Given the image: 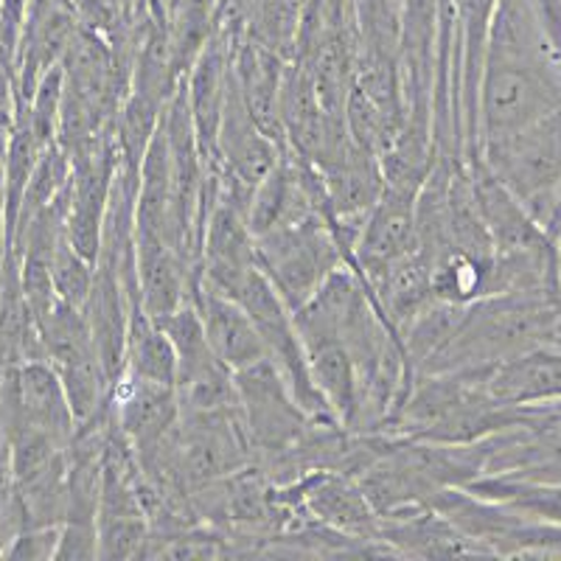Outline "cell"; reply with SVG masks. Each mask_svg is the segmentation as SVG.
<instances>
[{
    "label": "cell",
    "mask_w": 561,
    "mask_h": 561,
    "mask_svg": "<svg viewBox=\"0 0 561 561\" xmlns=\"http://www.w3.org/2000/svg\"><path fill=\"white\" fill-rule=\"evenodd\" d=\"M59 545V528H23L12 542L7 545L0 559H23L39 561L54 559Z\"/></svg>",
    "instance_id": "cell-15"
},
{
    "label": "cell",
    "mask_w": 561,
    "mask_h": 561,
    "mask_svg": "<svg viewBox=\"0 0 561 561\" xmlns=\"http://www.w3.org/2000/svg\"><path fill=\"white\" fill-rule=\"evenodd\" d=\"M233 385H237L239 424L255 466L287 453L314 424L270 357L237 370Z\"/></svg>",
    "instance_id": "cell-5"
},
{
    "label": "cell",
    "mask_w": 561,
    "mask_h": 561,
    "mask_svg": "<svg viewBox=\"0 0 561 561\" xmlns=\"http://www.w3.org/2000/svg\"><path fill=\"white\" fill-rule=\"evenodd\" d=\"M18 73H14L12 54L0 43V167L7 154L9 138H12L14 122H18Z\"/></svg>",
    "instance_id": "cell-14"
},
{
    "label": "cell",
    "mask_w": 561,
    "mask_h": 561,
    "mask_svg": "<svg viewBox=\"0 0 561 561\" xmlns=\"http://www.w3.org/2000/svg\"><path fill=\"white\" fill-rule=\"evenodd\" d=\"M561 323V295L500 293L463 307L447 345L421 374H483L530 345L556 337Z\"/></svg>",
    "instance_id": "cell-2"
},
{
    "label": "cell",
    "mask_w": 561,
    "mask_h": 561,
    "mask_svg": "<svg viewBox=\"0 0 561 561\" xmlns=\"http://www.w3.org/2000/svg\"><path fill=\"white\" fill-rule=\"evenodd\" d=\"M93 273H96V262H90L79 253L73 244L68 242V237L57 244L51 259V278L54 289H57L59 298L70 307L82 309L84 298L90 293V284H93Z\"/></svg>",
    "instance_id": "cell-13"
},
{
    "label": "cell",
    "mask_w": 561,
    "mask_h": 561,
    "mask_svg": "<svg viewBox=\"0 0 561 561\" xmlns=\"http://www.w3.org/2000/svg\"><path fill=\"white\" fill-rule=\"evenodd\" d=\"M107 408L124 438L129 440L133 455L154 447L180 419L178 390L133 377L127 370H122V377L110 388Z\"/></svg>",
    "instance_id": "cell-8"
},
{
    "label": "cell",
    "mask_w": 561,
    "mask_h": 561,
    "mask_svg": "<svg viewBox=\"0 0 561 561\" xmlns=\"http://www.w3.org/2000/svg\"><path fill=\"white\" fill-rule=\"evenodd\" d=\"M188 304L197 309L210 351L217 354L225 368L237 374V370L250 368L253 363L267 357L262 334L237 298L210 287L208 280L197 275L192 293H188Z\"/></svg>",
    "instance_id": "cell-7"
},
{
    "label": "cell",
    "mask_w": 561,
    "mask_h": 561,
    "mask_svg": "<svg viewBox=\"0 0 561 561\" xmlns=\"http://www.w3.org/2000/svg\"><path fill=\"white\" fill-rule=\"evenodd\" d=\"M483 385L500 404L542 408L561 402V345H530L483 374Z\"/></svg>",
    "instance_id": "cell-9"
},
{
    "label": "cell",
    "mask_w": 561,
    "mask_h": 561,
    "mask_svg": "<svg viewBox=\"0 0 561 561\" xmlns=\"http://www.w3.org/2000/svg\"><path fill=\"white\" fill-rule=\"evenodd\" d=\"M561 107V0H497L478 88V149Z\"/></svg>",
    "instance_id": "cell-1"
},
{
    "label": "cell",
    "mask_w": 561,
    "mask_h": 561,
    "mask_svg": "<svg viewBox=\"0 0 561 561\" xmlns=\"http://www.w3.org/2000/svg\"><path fill=\"white\" fill-rule=\"evenodd\" d=\"M415 250H419L415 192L385 185L374 208L368 210L357 239L351 244L348 264L357 270L359 278L370 280Z\"/></svg>",
    "instance_id": "cell-6"
},
{
    "label": "cell",
    "mask_w": 561,
    "mask_h": 561,
    "mask_svg": "<svg viewBox=\"0 0 561 561\" xmlns=\"http://www.w3.org/2000/svg\"><path fill=\"white\" fill-rule=\"evenodd\" d=\"M135 307H140V304L129 295L118 273L107 262H96V273H93V284H90V293L82 304V314L110 382L122 377L129 318H133Z\"/></svg>",
    "instance_id": "cell-10"
},
{
    "label": "cell",
    "mask_w": 561,
    "mask_h": 561,
    "mask_svg": "<svg viewBox=\"0 0 561 561\" xmlns=\"http://www.w3.org/2000/svg\"><path fill=\"white\" fill-rule=\"evenodd\" d=\"M255 264L295 312L334 270L348 264V253L329 219L307 217L255 237Z\"/></svg>",
    "instance_id": "cell-4"
},
{
    "label": "cell",
    "mask_w": 561,
    "mask_h": 561,
    "mask_svg": "<svg viewBox=\"0 0 561 561\" xmlns=\"http://www.w3.org/2000/svg\"><path fill=\"white\" fill-rule=\"evenodd\" d=\"M124 370L149 382L169 385V388L178 382V357H174L172 340L163 332V325L140 307H135L129 318Z\"/></svg>",
    "instance_id": "cell-12"
},
{
    "label": "cell",
    "mask_w": 561,
    "mask_h": 561,
    "mask_svg": "<svg viewBox=\"0 0 561 561\" xmlns=\"http://www.w3.org/2000/svg\"><path fill=\"white\" fill-rule=\"evenodd\" d=\"M478 158L548 230L561 210V107L508 138L483 144Z\"/></svg>",
    "instance_id": "cell-3"
},
{
    "label": "cell",
    "mask_w": 561,
    "mask_h": 561,
    "mask_svg": "<svg viewBox=\"0 0 561 561\" xmlns=\"http://www.w3.org/2000/svg\"><path fill=\"white\" fill-rule=\"evenodd\" d=\"M298 329V325H295ZM300 343L307 351V368L312 388L318 390L320 402L332 413L340 427L351 430L359 410V385L354 359L334 334L329 332H300Z\"/></svg>",
    "instance_id": "cell-11"
}]
</instances>
